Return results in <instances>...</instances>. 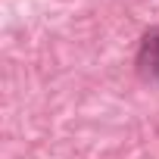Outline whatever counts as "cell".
I'll list each match as a JSON object with an SVG mask.
<instances>
[{
	"label": "cell",
	"mask_w": 159,
	"mask_h": 159,
	"mask_svg": "<svg viewBox=\"0 0 159 159\" xmlns=\"http://www.w3.org/2000/svg\"><path fill=\"white\" fill-rule=\"evenodd\" d=\"M134 69L140 75V81L147 84H159V25L147 28L140 44H137V56H134Z\"/></svg>",
	"instance_id": "6da1fadb"
}]
</instances>
